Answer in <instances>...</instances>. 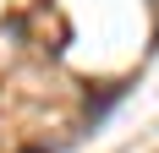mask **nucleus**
<instances>
[{
    "instance_id": "nucleus-1",
    "label": "nucleus",
    "mask_w": 159,
    "mask_h": 153,
    "mask_svg": "<svg viewBox=\"0 0 159 153\" xmlns=\"http://www.w3.org/2000/svg\"><path fill=\"white\" fill-rule=\"evenodd\" d=\"M28 153H44V148H28Z\"/></svg>"
}]
</instances>
